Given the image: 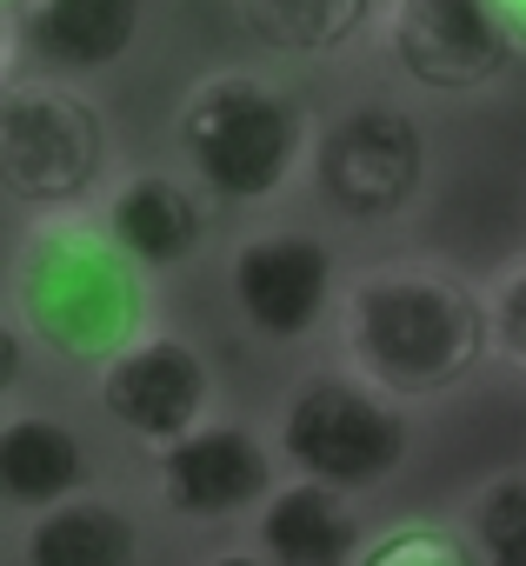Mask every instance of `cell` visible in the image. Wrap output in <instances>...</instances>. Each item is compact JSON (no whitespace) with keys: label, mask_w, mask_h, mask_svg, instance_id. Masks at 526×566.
<instances>
[{"label":"cell","mask_w":526,"mask_h":566,"mask_svg":"<svg viewBox=\"0 0 526 566\" xmlns=\"http://www.w3.org/2000/svg\"><path fill=\"white\" fill-rule=\"evenodd\" d=\"M8 321L61 374H107L154 321V273L101 227V213H34L8 253Z\"/></svg>","instance_id":"obj_1"},{"label":"cell","mask_w":526,"mask_h":566,"mask_svg":"<svg viewBox=\"0 0 526 566\" xmlns=\"http://www.w3.org/2000/svg\"><path fill=\"white\" fill-rule=\"evenodd\" d=\"M340 367L380 387L400 407L453 400L486 360V287L466 280L440 253H393L347 280V301L334 321Z\"/></svg>","instance_id":"obj_2"},{"label":"cell","mask_w":526,"mask_h":566,"mask_svg":"<svg viewBox=\"0 0 526 566\" xmlns=\"http://www.w3.org/2000/svg\"><path fill=\"white\" fill-rule=\"evenodd\" d=\"M314 147H320L314 107L267 67H213L173 107L180 174H193L233 213L281 207L314 174Z\"/></svg>","instance_id":"obj_3"},{"label":"cell","mask_w":526,"mask_h":566,"mask_svg":"<svg viewBox=\"0 0 526 566\" xmlns=\"http://www.w3.org/2000/svg\"><path fill=\"white\" fill-rule=\"evenodd\" d=\"M114 120L81 81L54 74H8L0 87V187L34 213L101 207L114 174Z\"/></svg>","instance_id":"obj_4"},{"label":"cell","mask_w":526,"mask_h":566,"mask_svg":"<svg viewBox=\"0 0 526 566\" xmlns=\"http://www.w3.org/2000/svg\"><path fill=\"white\" fill-rule=\"evenodd\" d=\"M274 447L294 480H320L334 493H374L407 467L413 420L400 400L340 367V374H307L281 394Z\"/></svg>","instance_id":"obj_5"},{"label":"cell","mask_w":526,"mask_h":566,"mask_svg":"<svg viewBox=\"0 0 526 566\" xmlns=\"http://www.w3.org/2000/svg\"><path fill=\"white\" fill-rule=\"evenodd\" d=\"M314 193L347 227H393L420 207L433 180V140L413 107L400 101H347L320 120L314 147Z\"/></svg>","instance_id":"obj_6"},{"label":"cell","mask_w":526,"mask_h":566,"mask_svg":"<svg viewBox=\"0 0 526 566\" xmlns=\"http://www.w3.org/2000/svg\"><path fill=\"white\" fill-rule=\"evenodd\" d=\"M347 260L314 227H253L227 247V307L267 347H307L340 321Z\"/></svg>","instance_id":"obj_7"},{"label":"cell","mask_w":526,"mask_h":566,"mask_svg":"<svg viewBox=\"0 0 526 566\" xmlns=\"http://www.w3.org/2000/svg\"><path fill=\"white\" fill-rule=\"evenodd\" d=\"M94 407L107 413V427H120V440H134L154 460L220 420V374L200 340L154 327L107 374H94Z\"/></svg>","instance_id":"obj_8"},{"label":"cell","mask_w":526,"mask_h":566,"mask_svg":"<svg viewBox=\"0 0 526 566\" xmlns=\"http://www.w3.org/2000/svg\"><path fill=\"white\" fill-rule=\"evenodd\" d=\"M154 473V500L160 513L187 520V526H227V520H253L287 480V460L274 447V433H260L246 420H213L200 433H187L180 447L147 460Z\"/></svg>","instance_id":"obj_9"},{"label":"cell","mask_w":526,"mask_h":566,"mask_svg":"<svg viewBox=\"0 0 526 566\" xmlns=\"http://www.w3.org/2000/svg\"><path fill=\"white\" fill-rule=\"evenodd\" d=\"M380 48L427 94H480L519 61L493 0H387Z\"/></svg>","instance_id":"obj_10"},{"label":"cell","mask_w":526,"mask_h":566,"mask_svg":"<svg viewBox=\"0 0 526 566\" xmlns=\"http://www.w3.org/2000/svg\"><path fill=\"white\" fill-rule=\"evenodd\" d=\"M213 193L193 174L173 167H127L101 193V227L147 266V273H180L213 247Z\"/></svg>","instance_id":"obj_11"},{"label":"cell","mask_w":526,"mask_h":566,"mask_svg":"<svg viewBox=\"0 0 526 566\" xmlns=\"http://www.w3.org/2000/svg\"><path fill=\"white\" fill-rule=\"evenodd\" d=\"M147 34V0H14L8 41L14 61H34V74L54 81H94L114 74Z\"/></svg>","instance_id":"obj_12"},{"label":"cell","mask_w":526,"mask_h":566,"mask_svg":"<svg viewBox=\"0 0 526 566\" xmlns=\"http://www.w3.org/2000/svg\"><path fill=\"white\" fill-rule=\"evenodd\" d=\"M94 493V453L87 440L48 413V407H8L0 413V500L14 513H48L61 500H81Z\"/></svg>","instance_id":"obj_13"},{"label":"cell","mask_w":526,"mask_h":566,"mask_svg":"<svg viewBox=\"0 0 526 566\" xmlns=\"http://www.w3.org/2000/svg\"><path fill=\"white\" fill-rule=\"evenodd\" d=\"M367 520L354 493H334L320 480H281V493L253 513V546L274 566H354L367 553Z\"/></svg>","instance_id":"obj_14"},{"label":"cell","mask_w":526,"mask_h":566,"mask_svg":"<svg viewBox=\"0 0 526 566\" xmlns=\"http://www.w3.org/2000/svg\"><path fill=\"white\" fill-rule=\"evenodd\" d=\"M147 526L127 493L94 486L81 500H61L21 526V566H140Z\"/></svg>","instance_id":"obj_15"},{"label":"cell","mask_w":526,"mask_h":566,"mask_svg":"<svg viewBox=\"0 0 526 566\" xmlns=\"http://www.w3.org/2000/svg\"><path fill=\"white\" fill-rule=\"evenodd\" d=\"M233 14L253 48L281 61H334L387 14V0H233Z\"/></svg>","instance_id":"obj_16"},{"label":"cell","mask_w":526,"mask_h":566,"mask_svg":"<svg viewBox=\"0 0 526 566\" xmlns=\"http://www.w3.org/2000/svg\"><path fill=\"white\" fill-rule=\"evenodd\" d=\"M460 533L473 539L480 566H526V467L486 473L460 500Z\"/></svg>","instance_id":"obj_17"},{"label":"cell","mask_w":526,"mask_h":566,"mask_svg":"<svg viewBox=\"0 0 526 566\" xmlns=\"http://www.w3.org/2000/svg\"><path fill=\"white\" fill-rule=\"evenodd\" d=\"M354 566H480L473 559V539L460 533V520H393L367 539V553Z\"/></svg>","instance_id":"obj_18"},{"label":"cell","mask_w":526,"mask_h":566,"mask_svg":"<svg viewBox=\"0 0 526 566\" xmlns=\"http://www.w3.org/2000/svg\"><path fill=\"white\" fill-rule=\"evenodd\" d=\"M486 327H493V360L526 374V247L506 253L486 280Z\"/></svg>","instance_id":"obj_19"},{"label":"cell","mask_w":526,"mask_h":566,"mask_svg":"<svg viewBox=\"0 0 526 566\" xmlns=\"http://www.w3.org/2000/svg\"><path fill=\"white\" fill-rule=\"evenodd\" d=\"M200 566H274V559L260 553V546H220V553H207Z\"/></svg>","instance_id":"obj_20"},{"label":"cell","mask_w":526,"mask_h":566,"mask_svg":"<svg viewBox=\"0 0 526 566\" xmlns=\"http://www.w3.org/2000/svg\"><path fill=\"white\" fill-rule=\"evenodd\" d=\"M499 8V21H506V34H513V48L526 54V0H493Z\"/></svg>","instance_id":"obj_21"},{"label":"cell","mask_w":526,"mask_h":566,"mask_svg":"<svg viewBox=\"0 0 526 566\" xmlns=\"http://www.w3.org/2000/svg\"><path fill=\"white\" fill-rule=\"evenodd\" d=\"M8 8H14V0H8Z\"/></svg>","instance_id":"obj_22"}]
</instances>
